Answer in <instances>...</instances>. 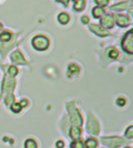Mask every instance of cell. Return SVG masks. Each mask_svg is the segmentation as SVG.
<instances>
[{
	"label": "cell",
	"mask_w": 133,
	"mask_h": 148,
	"mask_svg": "<svg viewBox=\"0 0 133 148\" xmlns=\"http://www.w3.org/2000/svg\"><path fill=\"white\" fill-rule=\"evenodd\" d=\"M32 46L34 47L36 50L43 51V50L48 49L49 40H48V38H46V36H43V35H38L32 40Z\"/></svg>",
	"instance_id": "1"
},
{
	"label": "cell",
	"mask_w": 133,
	"mask_h": 148,
	"mask_svg": "<svg viewBox=\"0 0 133 148\" xmlns=\"http://www.w3.org/2000/svg\"><path fill=\"white\" fill-rule=\"evenodd\" d=\"M132 35H133L132 30L127 32L125 34V36H124L123 41H121V47H123L124 51L130 54V55L133 54V39H132Z\"/></svg>",
	"instance_id": "2"
},
{
	"label": "cell",
	"mask_w": 133,
	"mask_h": 148,
	"mask_svg": "<svg viewBox=\"0 0 133 148\" xmlns=\"http://www.w3.org/2000/svg\"><path fill=\"white\" fill-rule=\"evenodd\" d=\"M69 111H70V119H71L73 125L75 127H80L82 125V117H81L80 112H78V111L73 105H70V110Z\"/></svg>",
	"instance_id": "3"
},
{
	"label": "cell",
	"mask_w": 133,
	"mask_h": 148,
	"mask_svg": "<svg viewBox=\"0 0 133 148\" xmlns=\"http://www.w3.org/2000/svg\"><path fill=\"white\" fill-rule=\"evenodd\" d=\"M102 142L109 147H112V148H117V147H120L121 145H124V140L121 138H103L102 139Z\"/></svg>",
	"instance_id": "4"
},
{
	"label": "cell",
	"mask_w": 133,
	"mask_h": 148,
	"mask_svg": "<svg viewBox=\"0 0 133 148\" xmlns=\"http://www.w3.org/2000/svg\"><path fill=\"white\" fill-rule=\"evenodd\" d=\"M88 132L90 134H98V132H99V125H98L97 120L91 114L88 120Z\"/></svg>",
	"instance_id": "5"
},
{
	"label": "cell",
	"mask_w": 133,
	"mask_h": 148,
	"mask_svg": "<svg viewBox=\"0 0 133 148\" xmlns=\"http://www.w3.org/2000/svg\"><path fill=\"white\" fill-rule=\"evenodd\" d=\"M90 30L93 32V33H95L96 35H98V36H108V35H111L106 29H104L103 27L98 26V25H95V23L90 25Z\"/></svg>",
	"instance_id": "6"
},
{
	"label": "cell",
	"mask_w": 133,
	"mask_h": 148,
	"mask_svg": "<svg viewBox=\"0 0 133 148\" xmlns=\"http://www.w3.org/2000/svg\"><path fill=\"white\" fill-rule=\"evenodd\" d=\"M101 23H102V26H104V29H106V28H112L113 25H114V18H113V15L106 14V15L101 20Z\"/></svg>",
	"instance_id": "7"
},
{
	"label": "cell",
	"mask_w": 133,
	"mask_h": 148,
	"mask_svg": "<svg viewBox=\"0 0 133 148\" xmlns=\"http://www.w3.org/2000/svg\"><path fill=\"white\" fill-rule=\"evenodd\" d=\"M116 21H117V25L119 26V27H127V26H130V19H128V16H126V15H121V14H117L116 15Z\"/></svg>",
	"instance_id": "8"
},
{
	"label": "cell",
	"mask_w": 133,
	"mask_h": 148,
	"mask_svg": "<svg viewBox=\"0 0 133 148\" xmlns=\"http://www.w3.org/2000/svg\"><path fill=\"white\" fill-rule=\"evenodd\" d=\"M11 60H12L14 63H18V64H26V63H27L26 60L23 58L22 54H21L19 50L12 53V55H11Z\"/></svg>",
	"instance_id": "9"
},
{
	"label": "cell",
	"mask_w": 133,
	"mask_h": 148,
	"mask_svg": "<svg viewBox=\"0 0 133 148\" xmlns=\"http://www.w3.org/2000/svg\"><path fill=\"white\" fill-rule=\"evenodd\" d=\"M130 4H131V0H128V1H123V3L114 4V5H112L110 8H111L112 11H124V10L128 8Z\"/></svg>",
	"instance_id": "10"
},
{
	"label": "cell",
	"mask_w": 133,
	"mask_h": 148,
	"mask_svg": "<svg viewBox=\"0 0 133 148\" xmlns=\"http://www.w3.org/2000/svg\"><path fill=\"white\" fill-rule=\"evenodd\" d=\"M80 72V68L77 64L75 63H71L69 66H68V76L69 77H74V76H77Z\"/></svg>",
	"instance_id": "11"
},
{
	"label": "cell",
	"mask_w": 133,
	"mask_h": 148,
	"mask_svg": "<svg viewBox=\"0 0 133 148\" xmlns=\"http://www.w3.org/2000/svg\"><path fill=\"white\" fill-rule=\"evenodd\" d=\"M57 20H58L60 23L66 25L70 21V16H69V14H66V13H60L58 16H57Z\"/></svg>",
	"instance_id": "12"
},
{
	"label": "cell",
	"mask_w": 133,
	"mask_h": 148,
	"mask_svg": "<svg viewBox=\"0 0 133 148\" xmlns=\"http://www.w3.org/2000/svg\"><path fill=\"white\" fill-rule=\"evenodd\" d=\"M14 85H15V82H14L12 78H7V77L5 78V82H4V90L11 91V90H13Z\"/></svg>",
	"instance_id": "13"
},
{
	"label": "cell",
	"mask_w": 133,
	"mask_h": 148,
	"mask_svg": "<svg viewBox=\"0 0 133 148\" xmlns=\"http://www.w3.org/2000/svg\"><path fill=\"white\" fill-rule=\"evenodd\" d=\"M104 13H105V11H104L103 7H95V8L92 10V14H93V16H95L96 19L103 16Z\"/></svg>",
	"instance_id": "14"
},
{
	"label": "cell",
	"mask_w": 133,
	"mask_h": 148,
	"mask_svg": "<svg viewBox=\"0 0 133 148\" xmlns=\"http://www.w3.org/2000/svg\"><path fill=\"white\" fill-rule=\"evenodd\" d=\"M70 136H71L73 139H78V138L81 136V130H80L78 127L73 126L71 130H70Z\"/></svg>",
	"instance_id": "15"
},
{
	"label": "cell",
	"mask_w": 133,
	"mask_h": 148,
	"mask_svg": "<svg viewBox=\"0 0 133 148\" xmlns=\"http://www.w3.org/2000/svg\"><path fill=\"white\" fill-rule=\"evenodd\" d=\"M12 39V34L10 32H3L1 34H0V41L3 42H7Z\"/></svg>",
	"instance_id": "16"
},
{
	"label": "cell",
	"mask_w": 133,
	"mask_h": 148,
	"mask_svg": "<svg viewBox=\"0 0 133 148\" xmlns=\"http://www.w3.org/2000/svg\"><path fill=\"white\" fill-rule=\"evenodd\" d=\"M25 148H38V143L34 139H28L25 142Z\"/></svg>",
	"instance_id": "17"
},
{
	"label": "cell",
	"mask_w": 133,
	"mask_h": 148,
	"mask_svg": "<svg viewBox=\"0 0 133 148\" xmlns=\"http://www.w3.org/2000/svg\"><path fill=\"white\" fill-rule=\"evenodd\" d=\"M85 6V0H77L75 1V5H74V10L75 11H82Z\"/></svg>",
	"instance_id": "18"
},
{
	"label": "cell",
	"mask_w": 133,
	"mask_h": 148,
	"mask_svg": "<svg viewBox=\"0 0 133 148\" xmlns=\"http://www.w3.org/2000/svg\"><path fill=\"white\" fill-rule=\"evenodd\" d=\"M85 145H86L88 148H95V147H97V140L93 139V138H90V139L86 140Z\"/></svg>",
	"instance_id": "19"
},
{
	"label": "cell",
	"mask_w": 133,
	"mask_h": 148,
	"mask_svg": "<svg viewBox=\"0 0 133 148\" xmlns=\"http://www.w3.org/2000/svg\"><path fill=\"white\" fill-rule=\"evenodd\" d=\"M108 54H109V57H111V58H117L119 53H118V50H117L116 48L111 47V48L108 50Z\"/></svg>",
	"instance_id": "20"
},
{
	"label": "cell",
	"mask_w": 133,
	"mask_h": 148,
	"mask_svg": "<svg viewBox=\"0 0 133 148\" xmlns=\"http://www.w3.org/2000/svg\"><path fill=\"white\" fill-rule=\"evenodd\" d=\"M11 108H12V111L13 112H15V113H18V112H20L21 111V106H20V104L19 103H13L12 105H11Z\"/></svg>",
	"instance_id": "21"
},
{
	"label": "cell",
	"mask_w": 133,
	"mask_h": 148,
	"mask_svg": "<svg viewBox=\"0 0 133 148\" xmlns=\"http://www.w3.org/2000/svg\"><path fill=\"white\" fill-rule=\"evenodd\" d=\"M125 136H126L127 139H132V138H133V126H130V127L126 130Z\"/></svg>",
	"instance_id": "22"
},
{
	"label": "cell",
	"mask_w": 133,
	"mask_h": 148,
	"mask_svg": "<svg viewBox=\"0 0 133 148\" xmlns=\"http://www.w3.org/2000/svg\"><path fill=\"white\" fill-rule=\"evenodd\" d=\"M95 3L99 6V7H104L109 4V0H95Z\"/></svg>",
	"instance_id": "23"
},
{
	"label": "cell",
	"mask_w": 133,
	"mask_h": 148,
	"mask_svg": "<svg viewBox=\"0 0 133 148\" xmlns=\"http://www.w3.org/2000/svg\"><path fill=\"white\" fill-rule=\"evenodd\" d=\"M18 72H19V71H18V68H16V66H10V69H8V73H10L11 76H15Z\"/></svg>",
	"instance_id": "24"
},
{
	"label": "cell",
	"mask_w": 133,
	"mask_h": 148,
	"mask_svg": "<svg viewBox=\"0 0 133 148\" xmlns=\"http://www.w3.org/2000/svg\"><path fill=\"white\" fill-rule=\"evenodd\" d=\"M71 148H83V142L80 141V140H77V141H75V142L71 143Z\"/></svg>",
	"instance_id": "25"
},
{
	"label": "cell",
	"mask_w": 133,
	"mask_h": 148,
	"mask_svg": "<svg viewBox=\"0 0 133 148\" xmlns=\"http://www.w3.org/2000/svg\"><path fill=\"white\" fill-rule=\"evenodd\" d=\"M13 100H14V96L11 93V95H8V96L6 97V100H5V103H6V105H11V103H12V104L14 103Z\"/></svg>",
	"instance_id": "26"
},
{
	"label": "cell",
	"mask_w": 133,
	"mask_h": 148,
	"mask_svg": "<svg viewBox=\"0 0 133 148\" xmlns=\"http://www.w3.org/2000/svg\"><path fill=\"white\" fill-rule=\"evenodd\" d=\"M125 104H126V99H125V98H121V97H120V98L117 99V105H118V106H124Z\"/></svg>",
	"instance_id": "27"
},
{
	"label": "cell",
	"mask_w": 133,
	"mask_h": 148,
	"mask_svg": "<svg viewBox=\"0 0 133 148\" xmlns=\"http://www.w3.org/2000/svg\"><path fill=\"white\" fill-rule=\"evenodd\" d=\"M56 146H57V148H63V147H64V142H63L62 140H58V141L56 142Z\"/></svg>",
	"instance_id": "28"
},
{
	"label": "cell",
	"mask_w": 133,
	"mask_h": 148,
	"mask_svg": "<svg viewBox=\"0 0 133 148\" xmlns=\"http://www.w3.org/2000/svg\"><path fill=\"white\" fill-rule=\"evenodd\" d=\"M56 1H58V3H62L64 6H68V5H69V0H56Z\"/></svg>",
	"instance_id": "29"
},
{
	"label": "cell",
	"mask_w": 133,
	"mask_h": 148,
	"mask_svg": "<svg viewBox=\"0 0 133 148\" xmlns=\"http://www.w3.org/2000/svg\"><path fill=\"white\" fill-rule=\"evenodd\" d=\"M82 22H83V23H88V22H89L88 15H83V16H82Z\"/></svg>",
	"instance_id": "30"
},
{
	"label": "cell",
	"mask_w": 133,
	"mask_h": 148,
	"mask_svg": "<svg viewBox=\"0 0 133 148\" xmlns=\"http://www.w3.org/2000/svg\"><path fill=\"white\" fill-rule=\"evenodd\" d=\"M19 104H20V106H21V107H25V106L28 104V101H27L26 99H23V100H22V101H20Z\"/></svg>",
	"instance_id": "31"
},
{
	"label": "cell",
	"mask_w": 133,
	"mask_h": 148,
	"mask_svg": "<svg viewBox=\"0 0 133 148\" xmlns=\"http://www.w3.org/2000/svg\"><path fill=\"white\" fill-rule=\"evenodd\" d=\"M3 28V26H1V23H0V29H1Z\"/></svg>",
	"instance_id": "32"
},
{
	"label": "cell",
	"mask_w": 133,
	"mask_h": 148,
	"mask_svg": "<svg viewBox=\"0 0 133 148\" xmlns=\"http://www.w3.org/2000/svg\"><path fill=\"white\" fill-rule=\"evenodd\" d=\"M125 148H132V147H125Z\"/></svg>",
	"instance_id": "33"
},
{
	"label": "cell",
	"mask_w": 133,
	"mask_h": 148,
	"mask_svg": "<svg viewBox=\"0 0 133 148\" xmlns=\"http://www.w3.org/2000/svg\"><path fill=\"white\" fill-rule=\"evenodd\" d=\"M74 1H77V0H74Z\"/></svg>",
	"instance_id": "34"
}]
</instances>
